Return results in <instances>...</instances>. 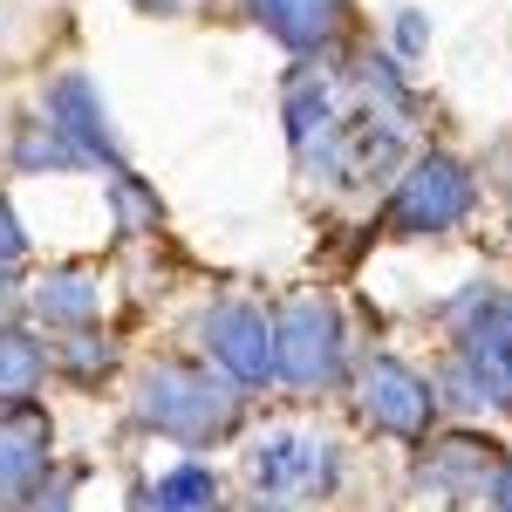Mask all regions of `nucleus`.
<instances>
[{"label":"nucleus","instance_id":"obj_1","mask_svg":"<svg viewBox=\"0 0 512 512\" xmlns=\"http://www.w3.org/2000/svg\"><path fill=\"white\" fill-rule=\"evenodd\" d=\"M246 417L239 390L219 376V369H198V362H151L137 376V424L144 431L171 437L185 451H212L226 444Z\"/></svg>","mask_w":512,"mask_h":512},{"label":"nucleus","instance_id":"obj_2","mask_svg":"<svg viewBox=\"0 0 512 512\" xmlns=\"http://www.w3.org/2000/svg\"><path fill=\"white\" fill-rule=\"evenodd\" d=\"M267 335H274V376L287 390H335L349 376V321L335 294H315V287L287 294Z\"/></svg>","mask_w":512,"mask_h":512},{"label":"nucleus","instance_id":"obj_3","mask_svg":"<svg viewBox=\"0 0 512 512\" xmlns=\"http://www.w3.org/2000/svg\"><path fill=\"white\" fill-rule=\"evenodd\" d=\"M478 205L472 171L451 158V151H424L396 178V192L383 198V233L396 239H437V233H458Z\"/></svg>","mask_w":512,"mask_h":512},{"label":"nucleus","instance_id":"obj_4","mask_svg":"<svg viewBox=\"0 0 512 512\" xmlns=\"http://www.w3.org/2000/svg\"><path fill=\"white\" fill-rule=\"evenodd\" d=\"M355 410H362L369 431H383V437H424L431 417H437V390L410 362L376 355V362L362 369V383H355Z\"/></svg>","mask_w":512,"mask_h":512},{"label":"nucleus","instance_id":"obj_5","mask_svg":"<svg viewBox=\"0 0 512 512\" xmlns=\"http://www.w3.org/2000/svg\"><path fill=\"white\" fill-rule=\"evenodd\" d=\"M198 342H205V362L233 383V390H260L274 376V335H267V315L246 308V301H226L198 321Z\"/></svg>","mask_w":512,"mask_h":512},{"label":"nucleus","instance_id":"obj_6","mask_svg":"<svg viewBox=\"0 0 512 512\" xmlns=\"http://www.w3.org/2000/svg\"><path fill=\"white\" fill-rule=\"evenodd\" d=\"M55 472V424L41 403L0 410V512H21Z\"/></svg>","mask_w":512,"mask_h":512},{"label":"nucleus","instance_id":"obj_7","mask_svg":"<svg viewBox=\"0 0 512 512\" xmlns=\"http://www.w3.org/2000/svg\"><path fill=\"white\" fill-rule=\"evenodd\" d=\"M342 451L328 444V437H308V431H274L260 451H253V485L267 492V499H294V492H335V465Z\"/></svg>","mask_w":512,"mask_h":512},{"label":"nucleus","instance_id":"obj_8","mask_svg":"<svg viewBox=\"0 0 512 512\" xmlns=\"http://www.w3.org/2000/svg\"><path fill=\"white\" fill-rule=\"evenodd\" d=\"M451 396L472 403V410H506L512 417V328L506 321H485V328H465L458 335Z\"/></svg>","mask_w":512,"mask_h":512},{"label":"nucleus","instance_id":"obj_9","mask_svg":"<svg viewBox=\"0 0 512 512\" xmlns=\"http://www.w3.org/2000/svg\"><path fill=\"white\" fill-rule=\"evenodd\" d=\"M48 123L76 144L82 164H110V171H123L117 123H110V110H103V96H96L89 76H55L48 82Z\"/></svg>","mask_w":512,"mask_h":512},{"label":"nucleus","instance_id":"obj_10","mask_svg":"<svg viewBox=\"0 0 512 512\" xmlns=\"http://www.w3.org/2000/svg\"><path fill=\"white\" fill-rule=\"evenodd\" d=\"M499 465H506V451H499L492 437L451 431V437H437L431 451L417 458V485L437 492V499H472V492H485V485L499 478Z\"/></svg>","mask_w":512,"mask_h":512},{"label":"nucleus","instance_id":"obj_11","mask_svg":"<svg viewBox=\"0 0 512 512\" xmlns=\"http://www.w3.org/2000/svg\"><path fill=\"white\" fill-rule=\"evenodd\" d=\"M246 14L287 48V55H321L342 41L349 0H246Z\"/></svg>","mask_w":512,"mask_h":512},{"label":"nucleus","instance_id":"obj_12","mask_svg":"<svg viewBox=\"0 0 512 512\" xmlns=\"http://www.w3.org/2000/svg\"><path fill=\"white\" fill-rule=\"evenodd\" d=\"M35 315L55 328V335H76V328H96L103 315V294H96V274H82V267H62V274H41L35 280Z\"/></svg>","mask_w":512,"mask_h":512},{"label":"nucleus","instance_id":"obj_13","mask_svg":"<svg viewBox=\"0 0 512 512\" xmlns=\"http://www.w3.org/2000/svg\"><path fill=\"white\" fill-rule=\"evenodd\" d=\"M226 506V485L212 465H171L158 485L137 492V512H219Z\"/></svg>","mask_w":512,"mask_h":512},{"label":"nucleus","instance_id":"obj_14","mask_svg":"<svg viewBox=\"0 0 512 512\" xmlns=\"http://www.w3.org/2000/svg\"><path fill=\"white\" fill-rule=\"evenodd\" d=\"M41 369H48V355L28 328H14V321H0V410H14V403H35L41 390Z\"/></svg>","mask_w":512,"mask_h":512},{"label":"nucleus","instance_id":"obj_15","mask_svg":"<svg viewBox=\"0 0 512 512\" xmlns=\"http://www.w3.org/2000/svg\"><path fill=\"white\" fill-rule=\"evenodd\" d=\"M14 164H21V171H55V164H82V158L48 117H28L14 130Z\"/></svg>","mask_w":512,"mask_h":512},{"label":"nucleus","instance_id":"obj_16","mask_svg":"<svg viewBox=\"0 0 512 512\" xmlns=\"http://www.w3.org/2000/svg\"><path fill=\"white\" fill-rule=\"evenodd\" d=\"M55 362H62L76 383H96V376H110V349H103V335H96V328H76V335L55 349Z\"/></svg>","mask_w":512,"mask_h":512},{"label":"nucleus","instance_id":"obj_17","mask_svg":"<svg viewBox=\"0 0 512 512\" xmlns=\"http://www.w3.org/2000/svg\"><path fill=\"white\" fill-rule=\"evenodd\" d=\"M28 260V233H21V219H14V205H7V192H0V287L14 280V267Z\"/></svg>","mask_w":512,"mask_h":512},{"label":"nucleus","instance_id":"obj_18","mask_svg":"<svg viewBox=\"0 0 512 512\" xmlns=\"http://www.w3.org/2000/svg\"><path fill=\"white\" fill-rule=\"evenodd\" d=\"M28 512H76V472L55 478V485H41L35 499H28Z\"/></svg>","mask_w":512,"mask_h":512},{"label":"nucleus","instance_id":"obj_19","mask_svg":"<svg viewBox=\"0 0 512 512\" xmlns=\"http://www.w3.org/2000/svg\"><path fill=\"white\" fill-rule=\"evenodd\" d=\"M424 41H431V28H424V14H417V7H410V14H396V48H403V55H417Z\"/></svg>","mask_w":512,"mask_h":512},{"label":"nucleus","instance_id":"obj_20","mask_svg":"<svg viewBox=\"0 0 512 512\" xmlns=\"http://www.w3.org/2000/svg\"><path fill=\"white\" fill-rule=\"evenodd\" d=\"M485 492H492V512H512V458L499 465V478H492Z\"/></svg>","mask_w":512,"mask_h":512},{"label":"nucleus","instance_id":"obj_21","mask_svg":"<svg viewBox=\"0 0 512 512\" xmlns=\"http://www.w3.org/2000/svg\"><path fill=\"white\" fill-rule=\"evenodd\" d=\"M144 14H178V0H137Z\"/></svg>","mask_w":512,"mask_h":512},{"label":"nucleus","instance_id":"obj_22","mask_svg":"<svg viewBox=\"0 0 512 512\" xmlns=\"http://www.w3.org/2000/svg\"><path fill=\"white\" fill-rule=\"evenodd\" d=\"M253 512H287V499H260V506H253Z\"/></svg>","mask_w":512,"mask_h":512}]
</instances>
